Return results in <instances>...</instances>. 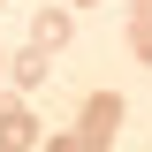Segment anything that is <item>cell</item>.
<instances>
[{"instance_id":"4","label":"cell","mask_w":152,"mask_h":152,"mask_svg":"<svg viewBox=\"0 0 152 152\" xmlns=\"http://www.w3.org/2000/svg\"><path fill=\"white\" fill-rule=\"evenodd\" d=\"M46 152H76V145H69V137H61V145H46Z\"/></svg>"},{"instance_id":"3","label":"cell","mask_w":152,"mask_h":152,"mask_svg":"<svg viewBox=\"0 0 152 152\" xmlns=\"http://www.w3.org/2000/svg\"><path fill=\"white\" fill-rule=\"evenodd\" d=\"M46 76V53H15V84H38Z\"/></svg>"},{"instance_id":"2","label":"cell","mask_w":152,"mask_h":152,"mask_svg":"<svg viewBox=\"0 0 152 152\" xmlns=\"http://www.w3.org/2000/svg\"><path fill=\"white\" fill-rule=\"evenodd\" d=\"M38 145V114L31 107H0V152H31Z\"/></svg>"},{"instance_id":"1","label":"cell","mask_w":152,"mask_h":152,"mask_svg":"<svg viewBox=\"0 0 152 152\" xmlns=\"http://www.w3.org/2000/svg\"><path fill=\"white\" fill-rule=\"evenodd\" d=\"M114 122H122V99L99 91L91 107H84V122H76V152H107L114 145Z\"/></svg>"}]
</instances>
